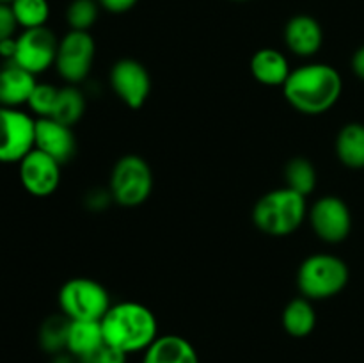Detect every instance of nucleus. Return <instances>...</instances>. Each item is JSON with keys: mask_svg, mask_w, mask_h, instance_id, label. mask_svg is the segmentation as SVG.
<instances>
[{"mask_svg": "<svg viewBox=\"0 0 364 363\" xmlns=\"http://www.w3.org/2000/svg\"><path fill=\"white\" fill-rule=\"evenodd\" d=\"M14 53H16V38L0 41V59H4L6 63H13Z\"/></svg>", "mask_w": 364, "mask_h": 363, "instance_id": "c756f323", "label": "nucleus"}, {"mask_svg": "<svg viewBox=\"0 0 364 363\" xmlns=\"http://www.w3.org/2000/svg\"><path fill=\"white\" fill-rule=\"evenodd\" d=\"M84 95L75 85H66V88H59L55 105H53L52 116L50 117L59 121V123L71 127V125H75L84 116Z\"/></svg>", "mask_w": 364, "mask_h": 363, "instance_id": "412c9836", "label": "nucleus"}, {"mask_svg": "<svg viewBox=\"0 0 364 363\" xmlns=\"http://www.w3.org/2000/svg\"><path fill=\"white\" fill-rule=\"evenodd\" d=\"M251 73L259 84L277 88V85H284L291 71L288 66V59L279 50L262 48L252 56Z\"/></svg>", "mask_w": 364, "mask_h": 363, "instance_id": "f3484780", "label": "nucleus"}, {"mask_svg": "<svg viewBox=\"0 0 364 363\" xmlns=\"http://www.w3.org/2000/svg\"><path fill=\"white\" fill-rule=\"evenodd\" d=\"M95 39L85 31H70L59 39L55 68L60 78L70 84H78L89 75L95 60Z\"/></svg>", "mask_w": 364, "mask_h": 363, "instance_id": "6e6552de", "label": "nucleus"}, {"mask_svg": "<svg viewBox=\"0 0 364 363\" xmlns=\"http://www.w3.org/2000/svg\"><path fill=\"white\" fill-rule=\"evenodd\" d=\"M284 43L295 56H315L323 43L322 25L309 14H297L284 25Z\"/></svg>", "mask_w": 364, "mask_h": 363, "instance_id": "4468645a", "label": "nucleus"}, {"mask_svg": "<svg viewBox=\"0 0 364 363\" xmlns=\"http://www.w3.org/2000/svg\"><path fill=\"white\" fill-rule=\"evenodd\" d=\"M343 91V80L336 68L313 63L291 71L283 85L287 102L308 116H318L333 109Z\"/></svg>", "mask_w": 364, "mask_h": 363, "instance_id": "f257e3e1", "label": "nucleus"}, {"mask_svg": "<svg viewBox=\"0 0 364 363\" xmlns=\"http://www.w3.org/2000/svg\"><path fill=\"white\" fill-rule=\"evenodd\" d=\"M137 2L139 0H98L102 9L109 11V13H114V14L127 13V11H130L132 7L137 6Z\"/></svg>", "mask_w": 364, "mask_h": 363, "instance_id": "c85d7f7f", "label": "nucleus"}, {"mask_svg": "<svg viewBox=\"0 0 364 363\" xmlns=\"http://www.w3.org/2000/svg\"><path fill=\"white\" fill-rule=\"evenodd\" d=\"M110 306L109 292L91 278H71L59 290V308L70 320H102Z\"/></svg>", "mask_w": 364, "mask_h": 363, "instance_id": "39448f33", "label": "nucleus"}, {"mask_svg": "<svg viewBox=\"0 0 364 363\" xmlns=\"http://www.w3.org/2000/svg\"><path fill=\"white\" fill-rule=\"evenodd\" d=\"M70 322L66 315L48 317L39 330V344L46 352H60L66 349Z\"/></svg>", "mask_w": 364, "mask_h": 363, "instance_id": "b1692460", "label": "nucleus"}, {"mask_svg": "<svg viewBox=\"0 0 364 363\" xmlns=\"http://www.w3.org/2000/svg\"><path fill=\"white\" fill-rule=\"evenodd\" d=\"M100 322L105 344L127 354L146 351L159 338L156 317L141 302L124 301L112 305Z\"/></svg>", "mask_w": 364, "mask_h": 363, "instance_id": "f03ea898", "label": "nucleus"}, {"mask_svg": "<svg viewBox=\"0 0 364 363\" xmlns=\"http://www.w3.org/2000/svg\"><path fill=\"white\" fill-rule=\"evenodd\" d=\"M142 363H199V356L187 338L164 335L146 349Z\"/></svg>", "mask_w": 364, "mask_h": 363, "instance_id": "dca6fc26", "label": "nucleus"}, {"mask_svg": "<svg viewBox=\"0 0 364 363\" xmlns=\"http://www.w3.org/2000/svg\"><path fill=\"white\" fill-rule=\"evenodd\" d=\"M309 221L313 231L327 244H340L352 230L350 209L338 196H323L316 199L309 212Z\"/></svg>", "mask_w": 364, "mask_h": 363, "instance_id": "9d476101", "label": "nucleus"}, {"mask_svg": "<svg viewBox=\"0 0 364 363\" xmlns=\"http://www.w3.org/2000/svg\"><path fill=\"white\" fill-rule=\"evenodd\" d=\"M13 0H0V4H11Z\"/></svg>", "mask_w": 364, "mask_h": 363, "instance_id": "2f4dec72", "label": "nucleus"}, {"mask_svg": "<svg viewBox=\"0 0 364 363\" xmlns=\"http://www.w3.org/2000/svg\"><path fill=\"white\" fill-rule=\"evenodd\" d=\"M316 313L311 301L302 298L291 299L283 310V327L288 335L295 338H304L315 330Z\"/></svg>", "mask_w": 364, "mask_h": 363, "instance_id": "aec40b11", "label": "nucleus"}, {"mask_svg": "<svg viewBox=\"0 0 364 363\" xmlns=\"http://www.w3.org/2000/svg\"><path fill=\"white\" fill-rule=\"evenodd\" d=\"M57 93H59V88H55V85L39 84L38 82L31 98H28V109L38 117H50L52 116L53 105H55Z\"/></svg>", "mask_w": 364, "mask_h": 363, "instance_id": "a878e982", "label": "nucleus"}, {"mask_svg": "<svg viewBox=\"0 0 364 363\" xmlns=\"http://www.w3.org/2000/svg\"><path fill=\"white\" fill-rule=\"evenodd\" d=\"M110 85L130 109H141L151 93V77L135 59H121L110 70Z\"/></svg>", "mask_w": 364, "mask_h": 363, "instance_id": "f8f14e48", "label": "nucleus"}, {"mask_svg": "<svg viewBox=\"0 0 364 363\" xmlns=\"http://www.w3.org/2000/svg\"><path fill=\"white\" fill-rule=\"evenodd\" d=\"M18 21L14 18L11 4H0V41L9 38H16Z\"/></svg>", "mask_w": 364, "mask_h": 363, "instance_id": "cd10ccee", "label": "nucleus"}, {"mask_svg": "<svg viewBox=\"0 0 364 363\" xmlns=\"http://www.w3.org/2000/svg\"><path fill=\"white\" fill-rule=\"evenodd\" d=\"M336 155L343 166L364 169V125L348 123L338 132Z\"/></svg>", "mask_w": 364, "mask_h": 363, "instance_id": "6ab92c4d", "label": "nucleus"}, {"mask_svg": "<svg viewBox=\"0 0 364 363\" xmlns=\"http://www.w3.org/2000/svg\"><path fill=\"white\" fill-rule=\"evenodd\" d=\"M231 2H247V0H231Z\"/></svg>", "mask_w": 364, "mask_h": 363, "instance_id": "473e14b6", "label": "nucleus"}, {"mask_svg": "<svg viewBox=\"0 0 364 363\" xmlns=\"http://www.w3.org/2000/svg\"><path fill=\"white\" fill-rule=\"evenodd\" d=\"M105 344L100 320H71L66 349L73 358L84 359Z\"/></svg>", "mask_w": 364, "mask_h": 363, "instance_id": "a211bd4d", "label": "nucleus"}, {"mask_svg": "<svg viewBox=\"0 0 364 363\" xmlns=\"http://www.w3.org/2000/svg\"><path fill=\"white\" fill-rule=\"evenodd\" d=\"M36 120L20 109L0 105V164L20 162L34 149Z\"/></svg>", "mask_w": 364, "mask_h": 363, "instance_id": "0eeeda50", "label": "nucleus"}, {"mask_svg": "<svg viewBox=\"0 0 364 363\" xmlns=\"http://www.w3.org/2000/svg\"><path fill=\"white\" fill-rule=\"evenodd\" d=\"M57 48L59 39L48 27L27 28L16 36V53L13 63L28 73L39 75L55 64Z\"/></svg>", "mask_w": 364, "mask_h": 363, "instance_id": "1a4fd4ad", "label": "nucleus"}, {"mask_svg": "<svg viewBox=\"0 0 364 363\" xmlns=\"http://www.w3.org/2000/svg\"><path fill=\"white\" fill-rule=\"evenodd\" d=\"M352 71H354L361 80H364V45L359 46V48L355 50L354 56H352Z\"/></svg>", "mask_w": 364, "mask_h": 363, "instance_id": "7c9ffc66", "label": "nucleus"}, {"mask_svg": "<svg viewBox=\"0 0 364 363\" xmlns=\"http://www.w3.org/2000/svg\"><path fill=\"white\" fill-rule=\"evenodd\" d=\"M34 148L41 149L59 164H64L75 155L77 144L71 127L52 117H38L34 130Z\"/></svg>", "mask_w": 364, "mask_h": 363, "instance_id": "ddd939ff", "label": "nucleus"}, {"mask_svg": "<svg viewBox=\"0 0 364 363\" xmlns=\"http://www.w3.org/2000/svg\"><path fill=\"white\" fill-rule=\"evenodd\" d=\"M348 265L334 255H311L301 263L297 285L301 294L309 301L329 299L340 294L348 283Z\"/></svg>", "mask_w": 364, "mask_h": 363, "instance_id": "20e7f679", "label": "nucleus"}, {"mask_svg": "<svg viewBox=\"0 0 364 363\" xmlns=\"http://www.w3.org/2000/svg\"><path fill=\"white\" fill-rule=\"evenodd\" d=\"M153 171L139 155H124L110 173V194L121 206H139L151 196Z\"/></svg>", "mask_w": 364, "mask_h": 363, "instance_id": "423d86ee", "label": "nucleus"}, {"mask_svg": "<svg viewBox=\"0 0 364 363\" xmlns=\"http://www.w3.org/2000/svg\"><path fill=\"white\" fill-rule=\"evenodd\" d=\"M36 84V75L18 64L6 63L0 68V105L13 109L27 105Z\"/></svg>", "mask_w": 364, "mask_h": 363, "instance_id": "2eb2a0df", "label": "nucleus"}, {"mask_svg": "<svg viewBox=\"0 0 364 363\" xmlns=\"http://www.w3.org/2000/svg\"><path fill=\"white\" fill-rule=\"evenodd\" d=\"M11 9L18 21V27L23 31L46 27V21L50 18L48 0H13Z\"/></svg>", "mask_w": 364, "mask_h": 363, "instance_id": "4be33fe9", "label": "nucleus"}, {"mask_svg": "<svg viewBox=\"0 0 364 363\" xmlns=\"http://www.w3.org/2000/svg\"><path fill=\"white\" fill-rule=\"evenodd\" d=\"M306 196L290 187L274 189L256 201L252 223L272 237H287L297 231L306 219Z\"/></svg>", "mask_w": 364, "mask_h": 363, "instance_id": "7ed1b4c3", "label": "nucleus"}, {"mask_svg": "<svg viewBox=\"0 0 364 363\" xmlns=\"http://www.w3.org/2000/svg\"><path fill=\"white\" fill-rule=\"evenodd\" d=\"M284 178L287 187L299 192L302 196H309L316 187V171L315 166L308 159H291L284 167Z\"/></svg>", "mask_w": 364, "mask_h": 363, "instance_id": "5701e85b", "label": "nucleus"}, {"mask_svg": "<svg viewBox=\"0 0 364 363\" xmlns=\"http://www.w3.org/2000/svg\"><path fill=\"white\" fill-rule=\"evenodd\" d=\"M82 363H124L127 362V352L112 347L109 344H103L96 352H92L87 358L80 359Z\"/></svg>", "mask_w": 364, "mask_h": 363, "instance_id": "bb28decb", "label": "nucleus"}, {"mask_svg": "<svg viewBox=\"0 0 364 363\" xmlns=\"http://www.w3.org/2000/svg\"><path fill=\"white\" fill-rule=\"evenodd\" d=\"M18 177L28 194L46 198L60 184V164L41 149H32L18 162Z\"/></svg>", "mask_w": 364, "mask_h": 363, "instance_id": "9b49d317", "label": "nucleus"}, {"mask_svg": "<svg viewBox=\"0 0 364 363\" xmlns=\"http://www.w3.org/2000/svg\"><path fill=\"white\" fill-rule=\"evenodd\" d=\"M98 0H73L66 9V21L71 31H85L98 20Z\"/></svg>", "mask_w": 364, "mask_h": 363, "instance_id": "393cba45", "label": "nucleus"}]
</instances>
